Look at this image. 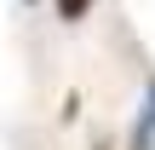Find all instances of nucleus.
<instances>
[{
    "label": "nucleus",
    "mask_w": 155,
    "mask_h": 150,
    "mask_svg": "<svg viewBox=\"0 0 155 150\" xmlns=\"http://www.w3.org/2000/svg\"><path fill=\"white\" fill-rule=\"evenodd\" d=\"M132 150H155V81H150V98H144V116L132 127Z\"/></svg>",
    "instance_id": "nucleus-1"
},
{
    "label": "nucleus",
    "mask_w": 155,
    "mask_h": 150,
    "mask_svg": "<svg viewBox=\"0 0 155 150\" xmlns=\"http://www.w3.org/2000/svg\"><path fill=\"white\" fill-rule=\"evenodd\" d=\"M86 6H92V0H58V17L75 23V17H86Z\"/></svg>",
    "instance_id": "nucleus-2"
}]
</instances>
